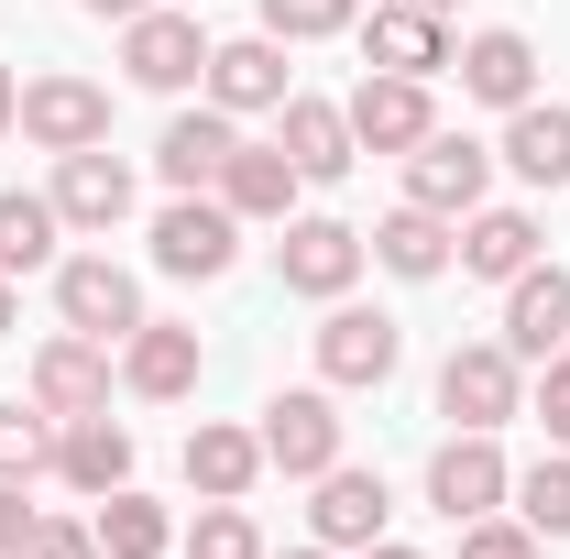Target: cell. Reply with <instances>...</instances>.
<instances>
[{
  "label": "cell",
  "instance_id": "ac0fdd59",
  "mask_svg": "<svg viewBox=\"0 0 570 559\" xmlns=\"http://www.w3.org/2000/svg\"><path fill=\"white\" fill-rule=\"evenodd\" d=\"M504 351H515V362L570 351V275L560 264H527V275L504 285Z\"/></svg>",
  "mask_w": 570,
  "mask_h": 559
},
{
  "label": "cell",
  "instance_id": "30bf717a",
  "mask_svg": "<svg viewBox=\"0 0 570 559\" xmlns=\"http://www.w3.org/2000/svg\"><path fill=\"white\" fill-rule=\"evenodd\" d=\"M395 362H406V330H395L384 307H341V296H330V318H318V373L362 395V384H384Z\"/></svg>",
  "mask_w": 570,
  "mask_h": 559
},
{
  "label": "cell",
  "instance_id": "9a60e30c",
  "mask_svg": "<svg viewBox=\"0 0 570 559\" xmlns=\"http://www.w3.org/2000/svg\"><path fill=\"white\" fill-rule=\"evenodd\" d=\"M198 88H209V110H230V121H242V110H285V99H296V88H285V45H275V33L209 45V77H198Z\"/></svg>",
  "mask_w": 570,
  "mask_h": 559
},
{
  "label": "cell",
  "instance_id": "8fae6325",
  "mask_svg": "<svg viewBox=\"0 0 570 559\" xmlns=\"http://www.w3.org/2000/svg\"><path fill=\"white\" fill-rule=\"evenodd\" d=\"M230 253H242V219L219 209V198H176V209L154 219V264L187 285H219L230 275Z\"/></svg>",
  "mask_w": 570,
  "mask_h": 559
},
{
  "label": "cell",
  "instance_id": "484cf974",
  "mask_svg": "<svg viewBox=\"0 0 570 559\" xmlns=\"http://www.w3.org/2000/svg\"><path fill=\"white\" fill-rule=\"evenodd\" d=\"M504 165H515L527 187H570V110H560V99L504 110Z\"/></svg>",
  "mask_w": 570,
  "mask_h": 559
},
{
  "label": "cell",
  "instance_id": "52a82bcc",
  "mask_svg": "<svg viewBox=\"0 0 570 559\" xmlns=\"http://www.w3.org/2000/svg\"><path fill=\"white\" fill-rule=\"evenodd\" d=\"M341 110H352V143H362V154H417V143L439 133V99H428V77H384V67L362 77Z\"/></svg>",
  "mask_w": 570,
  "mask_h": 559
},
{
  "label": "cell",
  "instance_id": "7bdbcfd3",
  "mask_svg": "<svg viewBox=\"0 0 570 559\" xmlns=\"http://www.w3.org/2000/svg\"><path fill=\"white\" fill-rule=\"evenodd\" d=\"M417 11H439V22H450V11H461V0H417Z\"/></svg>",
  "mask_w": 570,
  "mask_h": 559
},
{
  "label": "cell",
  "instance_id": "5bb4252c",
  "mask_svg": "<svg viewBox=\"0 0 570 559\" xmlns=\"http://www.w3.org/2000/svg\"><path fill=\"white\" fill-rule=\"evenodd\" d=\"M198 373H209V351H198V330H176V318H142L132 341H121V384H132L142 406L198 395Z\"/></svg>",
  "mask_w": 570,
  "mask_h": 559
},
{
  "label": "cell",
  "instance_id": "f546056e",
  "mask_svg": "<svg viewBox=\"0 0 570 559\" xmlns=\"http://www.w3.org/2000/svg\"><path fill=\"white\" fill-rule=\"evenodd\" d=\"M33 472H56V418L33 395H11L0 406V483H33Z\"/></svg>",
  "mask_w": 570,
  "mask_h": 559
},
{
  "label": "cell",
  "instance_id": "d6986e66",
  "mask_svg": "<svg viewBox=\"0 0 570 559\" xmlns=\"http://www.w3.org/2000/svg\"><path fill=\"white\" fill-rule=\"evenodd\" d=\"M285 165H296V176H307V187H341V176H352L362 165V143H352V110H341V99H285Z\"/></svg>",
  "mask_w": 570,
  "mask_h": 559
},
{
  "label": "cell",
  "instance_id": "277c9868",
  "mask_svg": "<svg viewBox=\"0 0 570 559\" xmlns=\"http://www.w3.org/2000/svg\"><path fill=\"white\" fill-rule=\"evenodd\" d=\"M121 67H132V88H165V99H176V88H198V77H209V22L154 0V11L121 22Z\"/></svg>",
  "mask_w": 570,
  "mask_h": 559
},
{
  "label": "cell",
  "instance_id": "3957f363",
  "mask_svg": "<svg viewBox=\"0 0 570 559\" xmlns=\"http://www.w3.org/2000/svg\"><path fill=\"white\" fill-rule=\"evenodd\" d=\"M504 493H515V472H504L494 428H450V439L428 450V504H439L450 527H472V516H494Z\"/></svg>",
  "mask_w": 570,
  "mask_h": 559
},
{
  "label": "cell",
  "instance_id": "5b68a950",
  "mask_svg": "<svg viewBox=\"0 0 570 559\" xmlns=\"http://www.w3.org/2000/svg\"><path fill=\"white\" fill-rule=\"evenodd\" d=\"M56 318H67L77 341H132L142 330V285L110 264V253H67L56 264Z\"/></svg>",
  "mask_w": 570,
  "mask_h": 559
},
{
  "label": "cell",
  "instance_id": "ba28073f",
  "mask_svg": "<svg viewBox=\"0 0 570 559\" xmlns=\"http://www.w3.org/2000/svg\"><path fill=\"white\" fill-rule=\"evenodd\" d=\"M483 187H494V154H483L472 133H428L417 154H406V198L439 209V219H472V209H483Z\"/></svg>",
  "mask_w": 570,
  "mask_h": 559
},
{
  "label": "cell",
  "instance_id": "60d3db41",
  "mask_svg": "<svg viewBox=\"0 0 570 559\" xmlns=\"http://www.w3.org/2000/svg\"><path fill=\"white\" fill-rule=\"evenodd\" d=\"M11 330H22V307H11V275H0V341H11Z\"/></svg>",
  "mask_w": 570,
  "mask_h": 559
},
{
  "label": "cell",
  "instance_id": "d590c367",
  "mask_svg": "<svg viewBox=\"0 0 570 559\" xmlns=\"http://www.w3.org/2000/svg\"><path fill=\"white\" fill-rule=\"evenodd\" d=\"M538 428H549V450H570V351L538 362Z\"/></svg>",
  "mask_w": 570,
  "mask_h": 559
},
{
  "label": "cell",
  "instance_id": "e0dca14e",
  "mask_svg": "<svg viewBox=\"0 0 570 559\" xmlns=\"http://www.w3.org/2000/svg\"><path fill=\"white\" fill-rule=\"evenodd\" d=\"M253 483H264V439H253V428H230V418L187 428V493H198V504H242Z\"/></svg>",
  "mask_w": 570,
  "mask_h": 559
},
{
  "label": "cell",
  "instance_id": "4316f807",
  "mask_svg": "<svg viewBox=\"0 0 570 559\" xmlns=\"http://www.w3.org/2000/svg\"><path fill=\"white\" fill-rule=\"evenodd\" d=\"M527 264H538V219H527V209H472V219H461V275L515 285Z\"/></svg>",
  "mask_w": 570,
  "mask_h": 559
},
{
  "label": "cell",
  "instance_id": "2e32d148",
  "mask_svg": "<svg viewBox=\"0 0 570 559\" xmlns=\"http://www.w3.org/2000/svg\"><path fill=\"white\" fill-rule=\"evenodd\" d=\"M362 253H373L384 275H406V285H439L450 264H461V219H439V209H417V198H406L384 231H362Z\"/></svg>",
  "mask_w": 570,
  "mask_h": 559
},
{
  "label": "cell",
  "instance_id": "6da1fadb",
  "mask_svg": "<svg viewBox=\"0 0 570 559\" xmlns=\"http://www.w3.org/2000/svg\"><path fill=\"white\" fill-rule=\"evenodd\" d=\"M11 133L33 143V154H88V143H110V88L99 77H22V110H11Z\"/></svg>",
  "mask_w": 570,
  "mask_h": 559
},
{
  "label": "cell",
  "instance_id": "44dd1931",
  "mask_svg": "<svg viewBox=\"0 0 570 559\" xmlns=\"http://www.w3.org/2000/svg\"><path fill=\"white\" fill-rule=\"evenodd\" d=\"M296 187H307V176L285 165V143H230V165H219L209 198L230 219H296Z\"/></svg>",
  "mask_w": 570,
  "mask_h": 559
},
{
  "label": "cell",
  "instance_id": "8992f818",
  "mask_svg": "<svg viewBox=\"0 0 570 559\" xmlns=\"http://www.w3.org/2000/svg\"><path fill=\"white\" fill-rule=\"evenodd\" d=\"M253 439H264V472L318 483V472L341 461V406H330L318 384H296V395H275V406H264V428H253Z\"/></svg>",
  "mask_w": 570,
  "mask_h": 559
},
{
  "label": "cell",
  "instance_id": "4dcf8cb0",
  "mask_svg": "<svg viewBox=\"0 0 570 559\" xmlns=\"http://www.w3.org/2000/svg\"><path fill=\"white\" fill-rule=\"evenodd\" d=\"M515 516H527L538 538H570V450H538V461L515 472Z\"/></svg>",
  "mask_w": 570,
  "mask_h": 559
},
{
  "label": "cell",
  "instance_id": "ab89813d",
  "mask_svg": "<svg viewBox=\"0 0 570 559\" xmlns=\"http://www.w3.org/2000/svg\"><path fill=\"white\" fill-rule=\"evenodd\" d=\"M362 559H428V549H406V538H373V549H362Z\"/></svg>",
  "mask_w": 570,
  "mask_h": 559
},
{
  "label": "cell",
  "instance_id": "1f68e13d",
  "mask_svg": "<svg viewBox=\"0 0 570 559\" xmlns=\"http://www.w3.org/2000/svg\"><path fill=\"white\" fill-rule=\"evenodd\" d=\"M362 11L352 0H264V33L275 45H330V33H352Z\"/></svg>",
  "mask_w": 570,
  "mask_h": 559
},
{
  "label": "cell",
  "instance_id": "836d02e7",
  "mask_svg": "<svg viewBox=\"0 0 570 559\" xmlns=\"http://www.w3.org/2000/svg\"><path fill=\"white\" fill-rule=\"evenodd\" d=\"M461 559H538V527H527V516H515V527H504V516H472V527H461Z\"/></svg>",
  "mask_w": 570,
  "mask_h": 559
},
{
  "label": "cell",
  "instance_id": "7402d4cb",
  "mask_svg": "<svg viewBox=\"0 0 570 559\" xmlns=\"http://www.w3.org/2000/svg\"><path fill=\"white\" fill-rule=\"evenodd\" d=\"M56 483L67 493H121L132 483V428L110 418V406L99 418H67L56 428Z\"/></svg>",
  "mask_w": 570,
  "mask_h": 559
},
{
  "label": "cell",
  "instance_id": "b9f144b4",
  "mask_svg": "<svg viewBox=\"0 0 570 559\" xmlns=\"http://www.w3.org/2000/svg\"><path fill=\"white\" fill-rule=\"evenodd\" d=\"M264 559H275V549H264ZM285 559H341V549H285Z\"/></svg>",
  "mask_w": 570,
  "mask_h": 559
},
{
  "label": "cell",
  "instance_id": "d4e9b609",
  "mask_svg": "<svg viewBox=\"0 0 570 559\" xmlns=\"http://www.w3.org/2000/svg\"><path fill=\"white\" fill-rule=\"evenodd\" d=\"M362 56L384 77H439L450 67V33H439V11H417V0H384V11L362 22Z\"/></svg>",
  "mask_w": 570,
  "mask_h": 559
},
{
  "label": "cell",
  "instance_id": "7a4b0ae2",
  "mask_svg": "<svg viewBox=\"0 0 570 559\" xmlns=\"http://www.w3.org/2000/svg\"><path fill=\"white\" fill-rule=\"evenodd\" d=\"M439 418L450 428H504L527 418V362L504 341H461L450 362H439Z\"/></svg>",
  "mask_w": 570,
  "mask_h": 559
},
{
  "label": "cell",
  "instance_id": "f1b7e54d",
  "mask_svg": "<svg viewBox=\"0 0 570 559\" xmlns=\"http://www.w3.org/2000/svg\"><path fill=\"white\" fill-rule=\"evenodd\" d=\"M56 198H22V187H0V275H33V264H56Z\"/></svg>",
  "mask_w": 570,
  "mask_h": 559
},
{
  "label": "cell",
  "instance_id": "e575fe53",
  "mask_svg": "<svg viewBox=\"0 0 570 559\" xmlns=\"http://www.w3.org/2000/svg\"><path fill=\"white\" fill-rule=\"evenodd\" d=\"M22 559H99V527H77V516H33Z\"/></svg>",
  "mask_w": 570,
  "mask_h": 559
},
{
  "label": "cell",
  "instance_id": "603a6c76",
  "mask_svg": "<svg viewBox=\"0 0 570 559\" xmlns=\"http://www.w3.org/2000/svg\"><path fill=\"white\" fill-rule=\"evenodd\" d=\"M307 527H318V549H373V538H384V472L330 461V472H318V504H307Z\"/></svg>",
  "mask_w": 570,
  "mask_h": 559
},
{
  "label": "cell",
  "instance_id": "74e56055",
  "mask_svg": "<svg viewBox=\"0 0 570 559\" xmlns=\"http://www.w3.org/2000/svg\"><path fill=\"white\" fill-rule=\"evenodd\" d=\"M77 11H99V22H132V11H154V0H77Z\"/></svg>",
  "mask_w": 570,
  "mask_h": 559
},
{
  "label": "cell",
  "instance_id": "cb8c5ba5",
  "mask_svg": "<svg viewBox=\"0 0 570 559\" xmlns=\"http://www.w3.org/2000/svg\"><path fill=\"white\" fill-rule=\"evenodd\" d=\"M450 67H461V88H472L483 110H527V99H538V45L504 33V22H494V33H472Z\"/></svg>",
  "mask_w": 570,
  "mask_h": 559
},
{
  "label": "cell",
  "instance_id": "f35d334b",
  "mask_svg": "<svg viewBox=\"0 0 570 559\" xmlns=\"http://www.w3.org/2000/svg\"><path fill=\"white\" fill-rule=\"evenodd\" d=\"M11 110H22V77L0 67V133H11Z\"/></svg>",
  "mask_w": 570,
  "mask_h": 559
},
{
  "label": "cell",
  "instance_id": "83f0119b",
  "mask_svg": "<svg viewBox=\"0 0 570 559\" xmlns=\"http://www.w3.org/2000/svg\"><path fill=\"white\" fill-rule=\"evenodd\" d=\"M88 527H99V559H165L176 549V516H165V504H154V493H99V516H88Z\"/></svg>",
  "mask_w": 570,
  "mask_h": 559
},
{
  "label": "cell",
  "instance_id": "7c38bea8",
  "mask_svg": "<svg viewBox=\"0 0 570 559\" xmlns=\"http://www.w3.org/2000/svg\"><path fill=\"white\" fill-rule=\"evenodd\" d=\"M45 198H56V219H67V231H121V219H132V165H121L110 143L56 154V187H45Z\"/></svg>",
  "mask_w": 570,
  "mask_h": 559
},
{
  "label": "cell",
  "instance_id": "9c48e42d",
  "mask_svg": "<svg viewBox=\"0 0 570 559\" xmlns=\"http://www.w3.org/2000/svg\"><path fill=\"white\" fill-rule=\"evenodd\" d=\"M275 275H285V296H352V275H362V231L352 219H285V242H275Z\"/></svg>",
  "mask_w": 570,
  "mask_h": 559
},
{
  "label": "cell",
  "instance_id": "4fadbf2b",
  "mask_svg": "<svg viewBox=\"0 0 570 559\" xmlns=\"http://www.w3.org/2000/svg\"><path fill=\"white\" fill-rule=\"evenodd\" d=\"M33 406L67 428V418H99L110 406V341H77V330H56V341L33 351Z\"/></svg>",
  "mask_w": 570,
  "mask_h": 559
},
{
  "label": "cell",
  "instance_id": "ffe728a7",
  "mask_svg": "<svg viewBox=\"0 0 570 559\" xmlns=\"http://www.w3.org/2000/svg\"><path fill=\"white\" fill-rule=\"evenodd\" d=\"M230 110H176V121H165V143H154V176H165V187H176V198H209L219 187V165H230Z\"/></svg>",
  "mask_w": 570,
  "mask_h": 559
},
{
  "label": "cell",
  "instance_id": "d6a6232c",
  "mask_svg": "<svg viewBox=\"0 0 570 559\" xmlns=\"http://www.w3.org/2000/svg\"><path fill=\"white\" fill-rule=\"evenodd\" d=\"M187 559H264V527H253L242 504H198V527H187Z\"/></svg>",
  "mask_w": 570,
  "mask_h": 559
},
{
  "label": "cell",
  "instance_id": "8d00e7d4",
  "mask_svg": "<svg viewBox=\"0 0 570 559\" xmlns=\"http://www.w3.org/2000/svg\"><path fill=\"white\" fill-rule=\"evenodd\" d=\"M22 538H33V504H22V483H0V559H22Z\"/></svg>",
  "mask_w": 570,
  "mask_h": 559
}]
</instances>
